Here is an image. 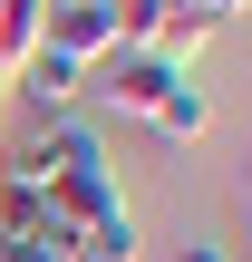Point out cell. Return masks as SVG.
Masks as SVG:
<instances>
[{"mask_svg":"<svg viewBox=\"0 0 252 262\" xmlns=\"http://www.w3.org/2000/svg\"><path fill=\"white\" fill-rule=\"evenodd\" d=\"M10 175H29L39 194H49V214L58 224H107V214H126V185H117V165H107V136L87 126V117H39V136L29 146H10L0 156Z\"/></svg>","mask_w":252,"mask_h":262,"instance_id":"cell-1","label":"cell"},{"mask_svg":"<svg viewBox=\"0 0 252 262\" xmlns=\"http://www.w3.org/2000/svg\"><path fill=\"white\" fill-rule=\"evenodd\" d=\"M136 253H146L136 214H107V224H87V233H78V262H136Z\"/></svg>","mask_w":252,"mask_h":262,"instance_id":"cell-6","label":"cell"},{"mask_svg":"<svg viewBox=\"0 0 252 262\" xmlns=\"http://www.w3.org/2000/svg\"><path fill=\"white\" fill-rule=\"evenodd\" d=\"M185 10H204V19L223 29V19H233V10H252V0H185Z\"/></svg>","mask_w":252,"mask_h":262,"instance_id":"cell-8","label":"cell"},{"mask_svg":"<svg viewBox=\"0 0 252 262\" xmlns=\"http://www.w3.org/2000/svg\"><path fill=\"white\" fill-rule=\"evenodd\" d=\"M146 126H155V136H165V146H194V136H204V126H214V97H204V88H194V78H185V88H175V97H165V107H155V117H146Z\"/></svg>","mask_w":252,"mask_h":262,"instance_id":"cell-5","label":"cell"},{"mask_svg":"<svg viewBox=\"0 0 252 262\" xmlns=\"http://www.w3.org/2000/svg\"><path fill=\"white\" fill-rule=\"evenodd\" d=\"M19 97H29L39 117H58L68 97H87V68H78V58H58V49H29V58H19Z\"/></svg>","mask_w":252,"mask_h":262,"instance_id":"cell-4","label":"cell"},{"mask_svg":"<svg viewBox=\"0 0 252 262\" xmlns=\"http://www.w3.org/2000/svg\"><path fill=\"white\" fill-rule=\"evenodd\" d=\"M175 262H233V243H214V233H194V243H175Z\"/></svg>","mask_w":252,"mask_h":262,"instance_id":"cell-7","label":"cell"},{"mask_svg":"<svg viewBox=\"0 0 252 262\" xmlns=\"http://www.w3.org/2000/svg\"><path fill=\"white\" fill-rule=\"evenodd\" d=\"M175 88H185V68H175V58H155V49H117V58H97V68H87V97H97V107H117V117H155Z\"/></svg>","mask_w":252,"mask_h":262,"instance_id":"cell-2","label":"cell"},{"mask_svg":"<svg viewBox=\"0 0 252 262\" xmlns=\"http://www.w3.org/2000/svg\"><path fill=\"white\" fill-rule=\"evenodd\" d=\"M39 49H58V58H78V68L117 58V19H107V0H49V10H39Z\"/></svg>","mask_w":252,"mask_h":262,"instance_id":"cell-3","label":"cell"}]
</instances>
